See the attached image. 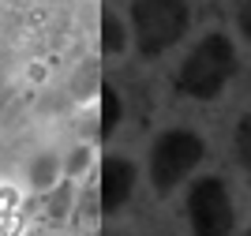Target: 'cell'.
I'll return each mask as SVG.
<instances>
[{
    "label": "cell",
    "instance_id": "obj_8",
    "mask_svg": "<svg viewBox=\"0 0 251 236\" xmlns=\"http://www.w3.org/2000/svg\"><path fill=\"white\" fill-rule=\"evenodd\" d=\"M236 157H240V165L251 173V113L236 124Z\"/></svg>",
    "mask_w": 251,
    "mask_h": 236
},
{
    "label": "cell",
    "instance_id": "obj_4",
    "mask_svg": "<svg viewBox=\"0 0 251 236\" xmlns=\"http://www.w3.org/2000/svg\"><path fill=\"white\" fill-rule=\"evenodd\" d=\"M188 221L195 236H232L236 214H232V195L221 176H202L188 191Z\"/></svg>",
    "mask_w": 251,
    "mask_h": 236
},
{
    "label": "cell",
    "instance_id": "obj_13",
    "mask_svg": "<svg viewBox=\"0 0 251 236\" xmlns=\"http://www.w3.org/2000/svg\"><path fill=\"white\" fill-rule=\"evenodd\" d=\"M244 236H251V229H248V233H244Z\"/></svg>",
    "mask_w": 251,
    "mask_h": 236
},
{
    "label": "cell",
    "instance_id": "obj_9",
    "mask_svg": "<svg viewBox=\"0 0 251 236\" xmlns=\"http://www.w3.org/2000/svg\"><path fill=\"white\" fill-rule=\"evenodd\" d=\"M68 206H72V187H52L49 217H52V221H64V217H68Z\"/></svg>",
    "mask_w": 251,
    "mask_h": 236
},
{
    "label": "cell",
    "instance_id": "obj_6",
    "mask_svg": "<svg viewBox=\"0 0 251 236\" xmlns=\"http://www.w3.org/2000/svg\"><path fill=\"white\" fill-rule=\"evenodd\" d=\"M124 45H127L124 23L116 19L113 11H105V15H101V49H105V52H113V56H116V52L124 49Z\"/></svg>",
    "mask_w": 251,
    "mask_h": 236
},
{
    "label": "cell",
    "instance_id": "obj_12",
    "mask_svg": "<svg viewBox=\"0 0 251 236\" xmlns=\"http://www.w3.org/2000/svg\"><path fill=\"white\" fill-rule=\"evenodd\" d=\"M236 23H240L244 38L251 41V0H240V8H236Z\"/></svg>",
    "mask_w": 251,
    "mask_h": 236
},
{
    "label": "cell",
    "instance_id": "obj_2",
    "mask_svg": "<svg viewBox=\"0 0 251 236\" xmlns=\"http://www.w3.org/2000/svg\"><path fill=\"white\" fill-rule=\"evenodd\" d=\"M135 45L143 56H157L176 45L188 30V4L184 0H135L131 4Z\"/></svg>",
    "mask_w": 251,
    "mask_h": 236
},
{
    "label": "cell",
    "instance_id": "obj_5",
    "mask_svg": "<svg viewBox=\"0 0 251 236\" xmlns=\"http://www.w3.org/2000/svg\"><path fill=\"white\" fill-rule=\"evenodd\" d=\"M131 187H135V165L127 157H105L101 161V210L105 214L120 210L131 195Z\"/></svg>",
    "mask_w": 251,
    "mask_h": 236
},
{
    "label": "cell",
    "instance_id": "obj_3",
    "mask_svg": "<svg viewBox=\"0 0 251 236\" xmlns=\"http://www.w3.org/2000/svg\"><path fill=\"white\" fill-rule=\"evenodd\" d=\"M202 150H206L202 139L188 128H173V131L161 135L150 150V184H154L157 195H169L202 161Z\"/></svg>",
    "mask_w": 251,
    "mask_h": 236
},
{
    "label": "cell",
    "instance_id": "obj_1",
    "mask_svg": "<svg viewBox=\"0 0 251 236\" xmlns=\"http://www.w3.org/2000/svg\"><path fill=\"white\" fill-rule=\"evenodd\" d=\"M236 75V49L225 34H206V38L188 52V60L180 64V90L188 98L210 102L225 90V82Z\"/></svg>",
    "mask_w": 251,
    "mask_h": 236
},
{
    "label": "cell",
    "instance_id": "obj_11",
    "mask_svg": "<svg viewBox=\"0 0 251 236\" xmlns=\"http://www.w3.org/2000/svg\"><path fill=\"white\" fill-rule=\"evenodd\" d=\"M86 161H90V150H86V146H79V150H72V157H68V165H64V169H68L72 176H83V173H86Z\"/></svg>",
    "mask_w": 251,
    "mask_h": 236
},
{
    "label": "cell",
    "instance_id": "obj_10",
    "mask_svg": "<svg viewBox=\"0 0 251 236\" xmlns=\"http://www.w3.org/2000/svg\"><path fill=\"white\" fill-rule=\"evenodd\" d=\"M116 113H120V105H116V94L105 86L101 90V135L113 131V124H116Z\"/></svg>",
    "mask_w": 251,
    "mask_h": 236
},
{
    "label": "cell",
    "instance_id": "obj_7",
    "mask_svg": "<svg viewBox=\"0 0 251 236\" xmlns=\"http://www.w3.org/2000/svg\"><path fill=\"white\" fill-rule=\"evenodd\" d=\"M56 154H42V157H34L30 165V184L34 191H45V187H52V180H56Z\"/></svg>",
    "mask_w": 251,
    "mask_h": 236
}]
</instances>
